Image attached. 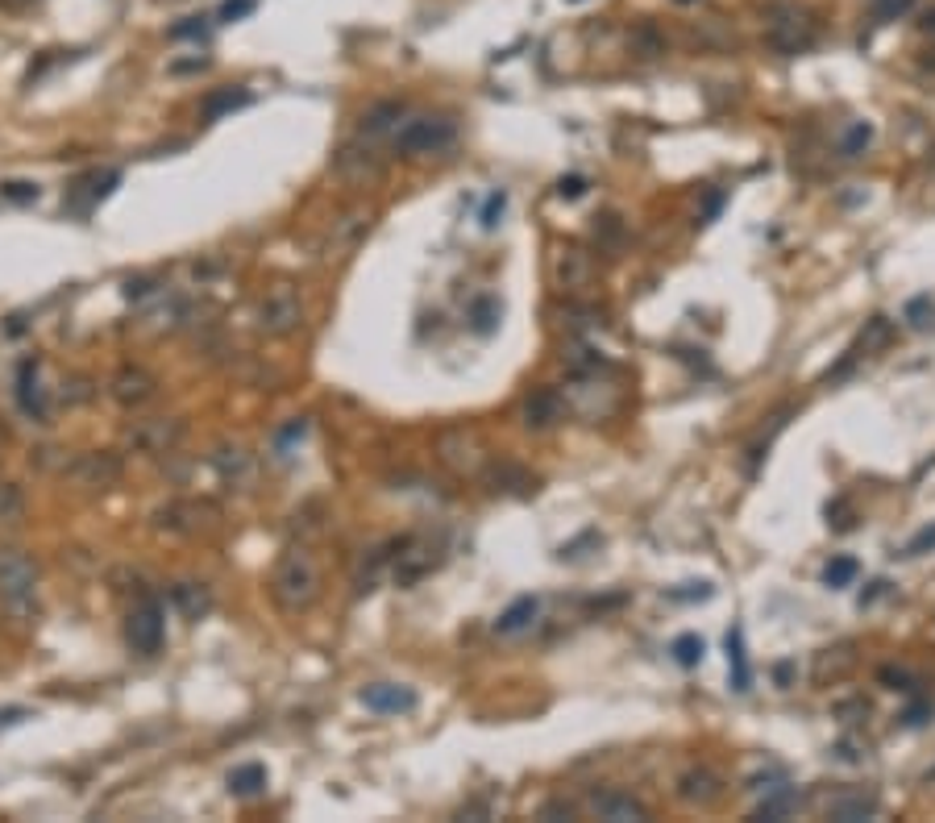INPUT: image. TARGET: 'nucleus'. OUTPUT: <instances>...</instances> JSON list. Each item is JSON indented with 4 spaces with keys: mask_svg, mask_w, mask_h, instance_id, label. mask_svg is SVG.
I'll return each mask as SVG.
<instances>
[{
    "mask_svg": "<svg viewBox=\"0 0 935 823\" xmlns=\"http://www.w3.org/2000/svg\"><path fill=\"white\" fill-rule=\"evenodd\" d=\"M682 4H686V0H682Z\"/></svg>",
    "mask_w": 935,
    "mask_h": 823,
    "instance_id": "obj_46",
    "label": "nucleus"
},
{
    "mask_svg": "<svg viewBox=\"0 0 935 823\" xmlns=\"http://www.w3.org/2000/svg\"><path fill=\"white\" fill-rule=\"evenodd\" d=\"M399 117H403V104H399V100H383V104H374L371 113L362 117V129L374 138V134H387Z\"/></svg>",
    "mask_w": 935,
    "mask_h": 823,
    "instance_id": "obj_26",
    "label": "nucleus"
},
{
    "mask_svg": "<svg viewBox=\"0 0 935 823\" xmlns=\"http://www.w3.org/2000/svg\"><path fill=\"white\" fill-rule=\"evenodd\" d=\"M229 790H234L237 799H254V795H262V790H266V770H262L258 761H250V765H237L234 774H229Z\"/></svg>",
    "mask_w": 935,
    "mask_h": 823,
    "instance_id": "obj_24",
    "label": "nucleus"
},
{
    "mask_svg": "<svg viewBox=\"0 0 935 823\" xmlns=\"http://www.w3.org/2000/svg\"><path fill=\"white\" fill-rule=\"evenodd\" d=\"M923 715H927V707H923V703L911 707V711H907V724H923Z\"/></svg>",
    "mask_w": 935,
    "mask_h": 823,
    "instance_id": "obj_42",
    "label": "nucleus"
},
{
    "mask_svg": "<svg viewBox=\"0 0 935 823\" xmlns=\"http://www.w3.org/2000/svg\"><path fill=\"white\" fill-rule=\"evenodd\" d=\"M886 341H889V321H886V316H873V321H869V329L861 333V341L848 350V362H852V358H861V350H865V353L869 350H882Z\"/></svg>",
    "mask_w": 935,
    "mask_h": 823,
    "instance_id": "obj_28",
    "label": "nucleus"
},
{
    "mask_svg": "<svg viewBox=\"0 0 935 823\" xmlns=\"http://www.w3.org/2000/svg\"><path fill=\"white\" fill-rule=\"evenodd\" d=\"M720 795H724V786L711 770H686L678 777V799L690 802V807H711Z\"/></svg>",
    "mask_w": 935,
    "mask_h": 823,
    "instance_id": "obj_12",
    "label": "nucleus"
},
{
    "mask_svg": "<svg viewBox=\"0 0 935 823\" xmlns=\"http://www.w3.org/2000/svg\"><path fill=\"white\" fill-rule=\"evenodd\" d=\"M458 138V129H453V121L445 117H408L403 125L396 129V154H437V150H449Z\"/></svg>",
    "mask_w": 935,
    "mask_h": 823,
    "instance_id": "obj_4",
    "label": "nucleus"
},
{
    "mask_svg": "<svg viewBox=\"0 0 935 823\" xmlns=\"http://www.w3.org/2000/svg\"><path fill=\"white\" fill-rule=\"evenodd\" d=\"M254 13V0H225L221 4V22H241Z\"/></svg>",
    "mask_w": 935,
    "mask_h": 823,
    "instance_id": "obj_39",
    "label": "nucleus"
},
{
    "mask_svg": "<svg viewBox=\"0 0 935 823\" xmlns=\"http://www.w3.org/2000/svg\"><path fill=\"white\" fill-rule=\"evenodd\" d=\"M932 316H935L932 296H914V300H907V308H902V321H907L911 329H927V325H932Z\"/></svg>",
    "mask_w": 935,
    "mask_h": 823,
    "instance_id": "obj_32",
    "label": "nucleus"
},
{
    "mask_svg": "<svg viewBox=\"0 0 935 823\" xmlns=\"http://www.w3.org/2000/svg\"><path fill=\"white\" fill-rule=\"evenodd\" d=\"M25 516V503H22V491L13 487V483H0V524H22Z\"/></svg>",
    "mask_w": 935,
    "mask_h": 823,
    "instance_id": "obj_31",
    "label": "nucleus"
},
{
    "mask_svg": "<svg viewBox=\"0 0 935 823\" xmlns=\"http://www.w3.org/2000/svg\"><path fill=\"white\" fill-rule=\"evenodd\" d=\"M727 665H732V690L736 695H745L748 686H752V670H748V653H745V633L740 628H727Z\"/></svg>",
    "mask_w": 935,
    "mask_h": 823,
    "instance_id": "obj_17",
    "label": "nucleus"
},
{
    "mask_svg": "<svg viewBox=\"0 0 935 823\" xmlns=\"http://www.w3.org/2000/svg\"><path fill=\"white\" fill-rule=\"evenodd\" d=\"M0 191H4L13 204H29V200H38V188H34V184H25V179H9Z\"/></svg>",
    "mask_w": 935,
    "mask_h": 823,
    "instance_id": "obj_36",
    "label": "nucleus"
},
{
    "mask_svg": "<svg viewBox=\"0 0 935 823\" xmlns=\"http://www.w3.org/2000/svg\"><path fill=\"white\" fill-rule=\"evenodd\" d=\"M4 441H9V428H4V424H0V446H4Z\"/></svg>",
    "mask_w": 935,
    "mask_h": 823,
    "instance_id": "obj_44",
    "label": "nucleus"
},
{
    "mask_svg": "<svg viewBox=\"0 0 935 823\" xmlns=\"http://www.w3.org/2000/svg\"><path fill=\"white\" fill-rule=\"evenodd\" d=\"M524 421H528V428H549V424H558L561 421V396L558 391H553V387L533 391V396L524 400Z\"/></svg>",
    "mask_w": 935,
    "mask_h": 823,
    "instance_id": "obj_16",
    "label": "nucleus"
},
{
    "mask_svg": "<svg viewBox=\"0 0 935 823\" xmlns=\"http://www.w3.org/2000/svg\"><path fill=\"white\" fill-rule=\"evenodd\" d=\"M795 802H798L795 786H786V782H782V786H770L761 807H757V820H786V815L795 811Z\"/></svg>",
    "mask_w": 935,
    "mask_h": 823,
    "instance_id": "obj_22",
    "label": "nucleus"
},
{
    "mask_svg": "<svg viewBox=\"0 0 935 823\" xmlns=\"http://www.w3.org/2000/svg\"><path fill=\"white\" fill-rule=\"evenodd\" d=\"M919 29H923V34H935V9H927V13H923V22H919Z\"/></svg>",
    "mask_w": 935,
    "mask_h": 823,
    "instance_id": "obj_43",
    "label": "nucleus"
},
{
    "mask_svg": "<svg viewBox=\"0 0 935 823\" xmlns=\"http://www.w3.org/2000/svg\"><path fill=\"white\" fill-rule=\"evenodd\" d=\"M570 4H583V0H570Z\"/></svg>",
    "mask_w": 935,
    "mask_h": 823,
    "instance_id": "obj_45",
    "label": "nucleus"
},
{
    "mask_svg": "<svg viewBox=\"0 0 935 823\" xmlns=\"http://www.w3.org/2000/svg\"><path fill=\"white\" fill-rule=\"evenodd\" d=\"M857 574H861V562L857 558H832V562L823 565V583L832 590H844L857 583Z\"/></svg>",
    "mask_w": 935,
    "mask_h": 823,
    "instance_id": "obj_27",
    "label": "nucleus"
},
{
    "mask_svg": "<svg viewBox=\"0 0 935 823\" xmlns=\"http://www.w3.org/2000/svg\"><path fill=\"white\" fill-rule=\"evenodd\" d=\"M827 815L836 823H865L877 815V799L873 795H844V799H836L827 807Z\"/></svg>",
    "mask_w": 935,
    "mask_h": 823,
    "instance_id": "obj_20",
    "label": "nucleus"
},
{
    "mask_svg": "<svg viewBox=\"0 0 935 823\" xmlns=\"http://www.w3.org/2000/svg\"><path fill=\"white\" fill-rule=\"evenodd\" d=\"M570 820V815H574V807H570V802H565V807H561V802H549V807H545V811H540V820Z\"/></svg>",
    "mask_w": 935,
    "mask_h": 823,
    "instance_id": "obj_41",
    "label": "nucleus"
},
{
    "mask_svg": "<svg viewBox=\"0 0 935 823\" xmlns=\"http://www.w3.org/2000/svg\"><path fill=\"white\" fill-rule=\"evenodd\" d=\"M17 400H22V408L34 416V421H47V400H42V387H38V362H22V375H17Z\"/></svg>",
    "mask_w": 935,
    "mask_h": 823,
    "instance_id": "obj_18",
    "label": "nucleus"
},
{
    "mask_svg": "<svg viewBox=\"0 0 935 823\" xmlns=\"http://www.w3.org/2000/svg\"><path fill=\"white\" fill-rule=\"evenodd\" d=\"M869 141H873V125L869 121H852L840 138V154L844 159H857V154H865Z\"/></svg>",
    "mask_w": 935,
    "mask_h": 823,
    "instance_id": "obj_29",
    "label": "nucleus"
},
{
    "mask_svg": "<svg viewBox=\"0 0 935 823\" xmlns=\"http://www.w3.org/2000/svg\"><path fill=\"white\" fill-rule=\"evenodd\" d=\"M250 104V92H241V88H221V92H212L204 100V117L216 121L225 117V113H234V109H246Z\"/></svg>",
    "mask_w": 935,
    "mask_h": 823,
    "instance_id": "obj_25",
    "label": "nucleus"
},
{
    "mask_svg": "<svg viewBox=\"0 0 935 823\" xmlns=\"http://www.w3.org/2000/svg\"><path fill=\"white\" fill-rule=\"evenodd\" d=\"M558 196H561V200H583V196H586V179H583V175H561V179H558Z\"/></svg>",
    "mask_w": 935,
    "mask_h": 823,
    "instance_id": "obj_37",
    "label": "nucleus"
},
{
    "mask_svg": "<svg viewBox=\"0 0 935 823\" xmlns=\"http://www.w3.org/2000/svg\"><path fill=\"white\" fill-rule=\"evenodd\" d=\"M71 474H75L79 483H88V487H109V483H117L121 478V458L117 453H84Z\"/></svg>",
    "mask_w": 935,
    "mask_h": 823,
    "instance_id": "obj_15",
    "label": "nucleus"
},
{
    "mask_svg": "<svg viewBox=\"0 0 935 823\" xmlns=\"http://www.w3.org/2000/svg\"><path fill=\"white\" fill-rule=\"evenodd\" d=\"M184 437V421H141L129 428V441H134V449H141V453H166V449L175 446Z\"/></svg>",
    "mask_w": 935,
    "mask_h": 823,
    "instance_id": "obj_10",
    "label": "nucleus"
},
{
    "mask_svg": "<svg viewBox=\"0 0 935 823\" xmlns=\"http://www.w3.org/2000/svg\"><path fill=\"white\" fill-rule=\"evenodd\" d=\"M271 595L283 612H308L321 595V570L308 549H287L271 574Z\"/></svg>",
    "mask_w": 935,
    "mask_h": 823,
    "instance_id": "obj_1",
    "label": "nucleus"
},
{
    "mask_svg": "<svg viewBox=\"0 0 935 823\" xmlns=\"http://www.w3.org/2000/svg\"><path fill=\"white\" fill-rule=\"evenodd\" d=\"M38 595V562L22 549H0V603L9 612H29Z\"/></svg>",
    "mask_w": 935,
    "mask_h": 823,
    "instance_id": "obj_2",
    "label": "nucleus"
},
{
    "mask_svg": "<svg viewBox=\"0 0 935 823\" xmlns=\"http://www.w3.org/2000/svg\"><path fill=\"white\" fill-rule=\"evenodd\" d=\"M815 34H819V25L807 9H798V4H773L770 9L765 38H770L773 50H782V54H802V50L815 47Z\"/></svg>",
    "mask_w": 935,
    "mask_h": 823,
    "instance_id": "obj_3",
    "label": "nucleus"
},
{
    "mask_svg": "<svg viewBox=\"0 0 935 823\" xmlns=\"http://www.w3.org/2000/svg\"><path fill=\"white\" fill-rule=\"evenodd\" d=\"M441 458L458 474H474L483 466V441H478V433L474 428H445Z\"/></svg>",
    "mask_w": 935,
    "mask_h": 823,
    "instance_id": "obj_8",
    "label": "nucleus"
},
{
    "mask_svg": "<svg viewBox=\"0 0 935 823\" xmlns=\"http://www.w3.org/2000/svg\"><path fill=\"white\" fill-rule=\"evenodd\" d=\"M470 321H474V333L491 337V333L499 329V304H495V300H478L474 312H470Z\"/></svg>",
    "mask_w": 935,
    "mask_h": 823,
    "instance_id": "obj_33",
    "label": "nucleus"
},
{
    "mask_svg": "<svg viewBox=\"0 0 935 823\" xmlns=\"http://www.w3.org/2000/svg\"><path fill=\"white\" fill-rule=\"evenodd\" d=\"M590 811H595L599 820H611V823L649 820V807L640 799H632V795H624V790H599V795L590 799Z\"/></svg>",
    "mask_w": 935,
    "mask_h": 823,
    "instance_id": "obj_11",
    "label": "nucleus"
},
{
    "mask_svg": "<svg viewBox=\"0 0 935 823\" xmlns=\"http://www.w3.org/2000/svg\"><path fill=\"white\" fill-rule=\"evenodd\" d=\"M396 553H387V562H391V578H396L399 587H412V583H421L424 574L437 565V549L433 545H424L416 541V537H399L396 545H391Z\"/></svg>",
    "mask_w": 935,
    "mask_h": 823,
    "instance_id": "obj_7",
    "label": "nucleus"
},
{
    "mask_svg": "<svg viewBox=\"0 0 935 823\" xmlns=\"http://www.w3.org/2000/svg\"><path fill=\"white\" fill-rule=\"evenodd\" d=\"M216 471H221V478L225 483H234V487H241V483H250V471H254V462H250V453L246 449H221L216 453Z\"/></svg>",
    "mask_w": 935,
    "mask_h": 823,
    "instance_id": "obj_23",
    "label": "nucleus"
},
{
    "mask_svg": "<svg viewBox=\"0 0 935 823\" xmlns=\"http://www.w3.org/2000/svg\"><path fill=\"white\" fill-rule=\"evenodd\" d=\"M553 275H558L561 287H586L590 283V259H586L583 250H561L558 262H553Z\"/></svg>",
    "mask_w": 935,
    "mask_h": 823,
    "instance_id": "obj_19",
    "label": "nucleus"
},
{
    "mask_svg": "<svg viewBox=\"0 0 935 823\" xmlns=\"http://www.w3.org/2000/svg\"><path fill=\"white\" fill-rule=\"evenodd\" d=\"M171 603L179 608L184 620H200V615H209L212 608V595L200 583H179V587L171 590Z\"/></svg>",
    "mask_w": 935,
    "mask_h": 823,
    "instance_id": "obj_21",
    "label": "nucleus"
},
{
    "mask_svg": "<svg viewBox=\"0 0 935 823\" xmlns=\"http://www.w3.org/2000/svg\"><path fill=\"white\" fill-rule=\"evenodd\" d=\"M537 615H540V599H537V595H520V599H512V603L499 612V620H495V633H499V636L528 633Z\"/></svg>",
    "mask_w": 935,
    "mask_h": 823,
    "instance_id": "obj_13",
    "label": "nucleus"
},
{
    "mask_svg": "<svg viewBox=\"0 0 935 823\" xmlns=\"http://www.w3.org/2000/svg\"><path fill=\"white\" fill-rule=\"evenodd\" d=\"M670 653H674V661H678V665H686V670H690V665H699V661H702V653H707V645H702V636L682 633L678 640L670 645Z\"/></svg>",
    "mask_w": 935,
    "mask_h": 823,
    "instance_id": "obj_30",
    "label": "nucleus"
},
{
    "mask_svg": "<svg viewBox=\"0 0 935 823\" xmlns=\"http://www.w3.org/2000/svg\"><path fill=\"white\" fill-rule=\"evenodd\" d=\"M163 636H166V620H163L159 599H141L138 608L129 612V620H125V640H129V649L141 653V658H154V653L163 649Z\"/></svg>",
    "mask_w": 935,
    "mask_h": 823,
    "instance_id": "obj_6",
    "label": "nucleus"
},
{
    "mask_svg": "<svg viewBox=\"0 0 935 823\" xmlns=\"http://www.w3.org/2000/svg\"><path fill=\"white\" fill-rule=\"evenodd\" d=\"M258 325L262 333H271V337H287V333H296L304 325V304H300V291L296 287H271L266 296H262V308H258Z\"/></svg>",
    "mask_w": 935,
    "mask_h": 823,
    "instance_id": "obj_5",
    "label": "nucleus"
},
{
    "mask_svg": "<svg viewBox=\"0 0 935 823\" xmlns=\"http://www.w3.org/2000/svg\"><path fill=\"white\" fill-rule=\"evenodd\" d=\"M150 396H154V375H146L141 366L117 371V378H113V400L125 403V408H138V403H146Z\"/></svg>",
    "mask_w": 935,
    "mask_h": 823,
    "instance_id": "obj_14",
    "label": "nucleus"
},
{
    "mask_svg": "<svg viewBox=\"0 0 935 823\" xmlns=\"http://www.w3.org/2000/svg\"><path fill=\"white\" fill-rule=\"evenodd\" d=\"M171 38L184 42V38H204V17H184L179 25H171Z\"/></svg>",
    "mask_w": 935,
    "mask_h": 823,
    "instance_id": "obj_38",
    "label": "nucleus"
},
{
    "mask_svg": "<svg viewBox=\"0 0 935 823\" xmlns=\"http://www.w3.org/2000/svg\"><path fill=\"white\" fill-rule=\"evenodd\" d=\"M911 9H914V0H873V4H869L873 22H898V17H907Z\"/></svg>",
    "mask_w": 935,
    "mask_h": 823,
    "instance_id": "obj_35",
    "label": "nucleus"
},
{
    "mask_svg": "<svg viewBox=\"0 0 935 823\" xmlns=\"http://www.w3.org/2000/svg\"><path fill=\"white\" fill-rule=\"evenodd\" d=\"M503 212H508V191H491L487 200H483V212H478V225L491 234L495 225L503 221Z\"/></svg>",
    "mask_w": 935,
    "mask_h": 823,
    "instance_id": "obj_34",
    "label": "nucleus"
},
{
    "mask_svg": "<svg viewBox=\"0 0 935 823\" xmlns=\"http://www.w3.org/2000/svg\"><path fill=\"white\" fill-rule=\"evenodd\" d=\"M366 711L374 715H408V711H416V690H408V686H396V683H371L362 686V695H358Z\"/></svg>",
    "mask_w": 935,
    "mask_h": 823,
    "instance_id": "obj_9",
    "label": "nucleus"
},
{
    "mask_svg": "<svg viewBox=\"0 0 935 823\" xmlns=\"http://www.w3.org/2000/svg\"><path fill=\"white\" fill-rule=\"evenodd\" d=\"M923 549H935V528H923V533L907 545V553H923Z\"/></svg>",
    "mask_w": 935,
    "mask_h": 823,
    "instance_id": "obj_40",
    "label": "nucleus"
}]
</instances>
